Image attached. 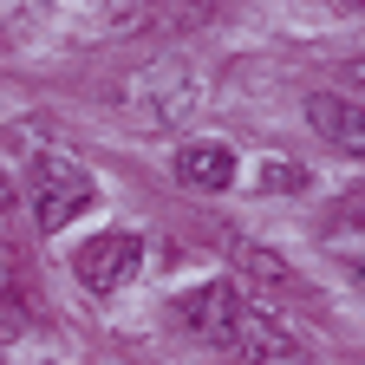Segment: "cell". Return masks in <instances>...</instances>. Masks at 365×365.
Instances as JSON below:
<instances>
[{"label": "cell", "instance_id": "1", "mask_svg": "<svg viewBox=\"0 0 365 365\" xmlns=\"http://www.w3.org/2000/svg\"><path fill=\"white\" fill-rule=\"evenodd\" d=\"M228 352H235L242 365H319V359L307 352V339H294L281 319H274L267 307H255V300H242V319H235Z\"/></svg>", "mask_w": 365, "mask_h": 365}, {"label": "cell", "instance_id": "2", "mask_svg": "<svg viewBox=\"0 0 365 365\" xmlns=\"http://www.w3.org/2000/svg\"><path fill=\"white\" fill-rule=\"evenodd\" d=\"M118 98H124L130 111H144L150 124H170V118H182V111L196 105V78H190V66L163 59V66H144V72H130V85L118 91Z\"/></svg>", "mask_w": 365, "mask_h": 365}, {"label": "cell", "instance_id": "3", "mask_svg": "<svg viewBox=\"0 0 365 365\" xmlns=\"http://www.w3.org/2000/svg\"><path fill=\"white\" fill-rule=\"evenodd\" d=\"M137 267H144V242H137L130 228H111V235L85 242V248L72 255V274H78L91 294H118V287H130Z\"/></svg>", "mask_w": 365, "mask_h": 365}, {"label": "cell", "instance_id": "4", "mask_svg": "<svg viewBox=\"0 0 365 365\" xmlns=\"http://www.w3.org/2000/svg\"><path fill=\"white\" fill-rule=\"evenodd\" d=\"M170 319H176L190 339H202V346H222V352H228V339H235V319H242V294H235V287H222V281L190 287V294L170 307Z\"/></svg>", "mask_w": 365, "mask_h": 365}, {"label": "cell", "instance_id": "5", "mask_svg": "<svg viewBox=\"0 0 365 365\" xmlns=\"http://www.w3.org/2000/svg\"><path fill=\"white\" fill-rule=\"evenodd\" d=\"M85 209H91V176H85L78 163H66V157L39 163V202H33V215H39L46 235L66 228L72 215H85Z\"/></svg>", "mask_w": 365, "mask_h": 365}, {"label": "cell", "instance_id": "6", "mask_svg": "<svg viewBox=\"0 0 365 365\" xmlns=\"http://www.w3.org/2000/svg\"><path fill=\"white\" fill-rule=\"evenodd\" d=\"M307 124L319 130V137H333L339 150H365V105H352V98H339V91H313L307 98Z\"/></svg>", "mask_w": 365, "mask_h": 365}, {"label": "cell", "instance_id": "7", "mask_svg": "<svg viewBox=\"0 0 365 365\" xmlns=\"http://www.w3.org/2000/svg\"><path fill=\"white\" fill-rule=\"evenodd\" d=\"M176 176L190 182V190H228L235 182V150L228 144H215V137H196V144H182L176 150Z\"/></svg>", "mask_w": 365, "mask_h": 365}, {"label": "cell", "instance_id": "8", "mask_svg": "<svg viewBox=\"0 0 365 365\" xmlns=\"http://www.w3.org/2000/svg\"><path fill=\"white\" fill-rule=\"evenodd\" d=\"M235 267H242V281L248 287H267V294H300V274L274 255V248H261V242H235Z\"/></svg>", "mask_w": 365, "mask_h": 365}, {"label": "cell", "instance_id": "9", "mask_svg": "<svg viewBox=\"0 0 365 365\" xmlns=\"http://www.w3.org/2000/svg\"><path fill=\"white\" fill-rule=\"evenodd\" d=\"M26 313H33V281H26V267H20L7 248H0V339L20 333Z\"/></svg>", "mask_w": 365, "mask_h": 365}, {"label": "cell", "instance_id": "10", "mask_svg": "<svg viewBox=\"0 0 365 365\" xmlns=\"http://www.w3.org/2000/svg\"><path fill=\"white\" fill-rule=\"evenodd\" d=\"M261 190H267V196H294V190H307V170L267 157V163H261Z\"/></svg>", "mask_w": 365, "mask_h": 365}, {"label": "cell", "instance_id": "11", "mask_svg": "<svg viewBox=\"0 0 365 365\" xmlns=\"http://www.w3.org/2000/svg\"><path fill=\"white\" fill-rule=\"evenodd\" d=\"M14 202V182H7V170H0V209H7Z\"/></svg>", "mask_w": 365, "mask_h": 365}]
</instances>
